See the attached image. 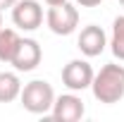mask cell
Returning <instances> with one entry per match:
<instances>
[{
  "label": "cell",
  "instance_id": "cell-11",
  "mask_svg": "<svg viewBox=\"0 0 124 122\" xmlns=\"http://www.w3.org/2000/svg\"><path fill=\"white\" fill-rule=\"evenodd\" d=\"M110 46H112L115 58L124 60V15H119L115 19V24H112V41H110Z\"/></svg>",
  "mask_w": 124,
  "mask_h": 122
},
{
  "label": "cell",
  "instance_id": "cell-6",
  "mask_svg": "<svg viewBox=\"0 0 124 122\" xmlns=\"http://www.w3.org/2000/svg\"><path fill=\"white\" fill-rule=\"evenodd\" d=\"M41 58H43V50L38 46V41H33V38H22L10 65L15 67L17 72H31V70H36V67L41 65Z\"/></svg>",
  "mask_w": 124,
  "mask_h": 122
},
{
  "label": "cell",
  "instance_id": "cell-1",
  "mask_svg": "<svg viewBox=\"0 0 124 122\" xmlns=\"http://www.w3.org/2000/svg\"><path fill=\"white\" fill-rule=\"evenodd\" d=\"M93 96H95V101H100V103H119L124 98V67L122 65H115V62H110L105 67H100V72L93 77Z\"/></svg>",
  "mask_w": 124,
  "mask_h": 122
},
{
  "label": "cell",
  "instance_id": "cell-5",
  "mask_svg": "<svg viewBox=\"0 0 124 122\" xmlns=\"http://www.w3.org/2000/svg\"><path fill=\"white\" fill-rule=\"evenodd\" d=\"M12 22L15 26L24 31H33L43 24V7L36 0H17L12 7Z\"/></svg>",
  "mask_w": 124,
  "mask_h": 122
},
{
  "label": "cell",
  "instance_id": "cell-14",
  "mask_svg": "<svg viewBox=\"0 0 124 122\" xmlns=\"http://www.w3.org/2000/svg\"><path fill=\"white\" fill-rule=\"evenodd\" d=\"M48 5H60V2H67V0H46Z\"/></svg>",
  "mask_w": 124,
  "mask_h": 122
},
{
  "label": "cell",
  "instance_id": "cell-15",
  "mask_svg": "<svg viewBox=\"0 0 124 122\" xmlns=\"http://www.w3.org/2000/svg\"><path fill=\"white\" fill-rule=\"evenodd\" d=\"M0 29H2V10H0Z\"/></svg>",
  "mask_w": 124,
  "mask_h": 122
},
{
  "label": "cell",
  "instance_id": "cell-13",
  "mask_svg": "<svg viewBox=\"0 0 124 122\" xmlns=\"http://www.w3.org/2000/svg\"><path fill=\"white\" fill-rule=\"evenodd\" d=\"M17 0H0V10H7V7H15Z\"/></svg>",
  "mask_w": 124,
  "mask_h": 122
},
{
  "label": "cell",
  "instance_id": "cell-2",
  "mask_svg": "<svg viewBox=\"0 0 124 122\" xmlns=\"http://www.w3.org/2000/svg\"><path fill=\"white\" fill-rule=\"evenodd\" d=\"M19 101L24 110H29L33 115H46L53 110V103H55V91L53 86L43 81V79H33L26 86H22V93H19Z\"/></svg>",
  "mask_w": 124,
  "mask_h": 122
},
{
  "label": "cell",
  "instance_id": "cell-9",
  "mask_svg": "<svg viewBox=\"0 0 124 122\" xmlns=\"http://www.w3.org/2000/svg\"><path fill=\"white\" fill-rule=\"evenodd\" d=\"M22 93V81L15 72H0V103H12Z\"/></svg>",
  "mask_w": 124,
  "mask_h": 122
},
{
  "label": "cell",
  "instance_id": "cell-10",
  "mask_svg": "<svg viewBox=\"0 0 124 122\" xmlns=\"http://www.w3.org/2000/svg\"><path fill=\"white\" fill-rule=\"evenodd\" d=\"M19 34L15 29H0V62L10 65L15 58V50L19 46Z\"/></svg>",
  "mask_w": 124,
  "mask_h": 122
},
{
  "label": "cell",
  "instance_id": "cell-8",
  "mask_svg": "<svg viewBox=\"0 0 124 122\" xmlns=\"http://www.w3.org/2000/svg\"><path fill=\"white\" fill-rule=\"evenodd\" d=\"M77 46H79V50H81L86 58H95V55H100V53L105 50V46H108V36H105V31L100 29V26L88 24V26L81 29Z\"/></svg>",
  "mask_w": 124,
  "mask_h": 122
},
{
  "label": "cell",
  "instance_id": "cell-12",
  "mask_svg": "<svg viewBox=\"0 0 124 122\" xmlns=\"http://www.w3.org/2000/svg\"><path fill=\"white\" fill-rule=\"evenodd\" d=\"M77 2L81 5V7H98L103 0H77Z\"/></svg>",
  "mask_w": 124,
  "mask_h": 122
},
{
  "label": "cell",
  "instance_id": "cell-16",
  "mask_svg": "<svg viewBox=\"0 0 124 122\" xmlns=\"http://www.w3.org/2000/svg\"><path fill=\"white\" fill-rule=\"evenodd\" d=\"M119 5H122V7H124V0H119Z\"/></svg>",
  "mask_w": 124,
  "mask_h": 122
},
{
  "label": "cell",
  "instance_id": "cell-3",
  "mask_svg": "<svg viewBox=\"0 0 124 122\" xmlns=\"http://www.w3.org/2000/svg\"><path fill=\"white\" fill-rule=\"evenodd\" d=\"M48 29L57 36H69L72 31H77L79 26V10L69 2H60V5H50L46 15Z\"/></svg>",
  "mask_w": 124,
  "mask_h": 122
},
{
  "label": "cell",
  "instance_id": "cell-7",
  "mask_svg": "<svg viewBox=\"0 0 124 122\" xmlns=\"http://www.w3.org/2000/svg\"><path fill=\"white\" fill-rule=\"evenodd\" d=\"M84 113H86L84 101L74 93H64L60 98H55L53 103V117L60 122H79L84 117Z\"/></svg>",
  "mask_w": 124,
  "mask_h": 122
},
{
  "label": "cell",
  "instance_id": "cell-4",
  "mask_svg": "<svg viewBox=\"0 0 124 122\" xmlns=\"http://www.w3.org/2000/svg\"><path fill=\"white\" fill-rule=\"evenodd\" d=\"M93 67L86 60H69L62 70V84L69 89V91H84L93 84Z\"/></svg>",
  "mask_w": 124,
  "mask_h": 122
}]
</instances>
